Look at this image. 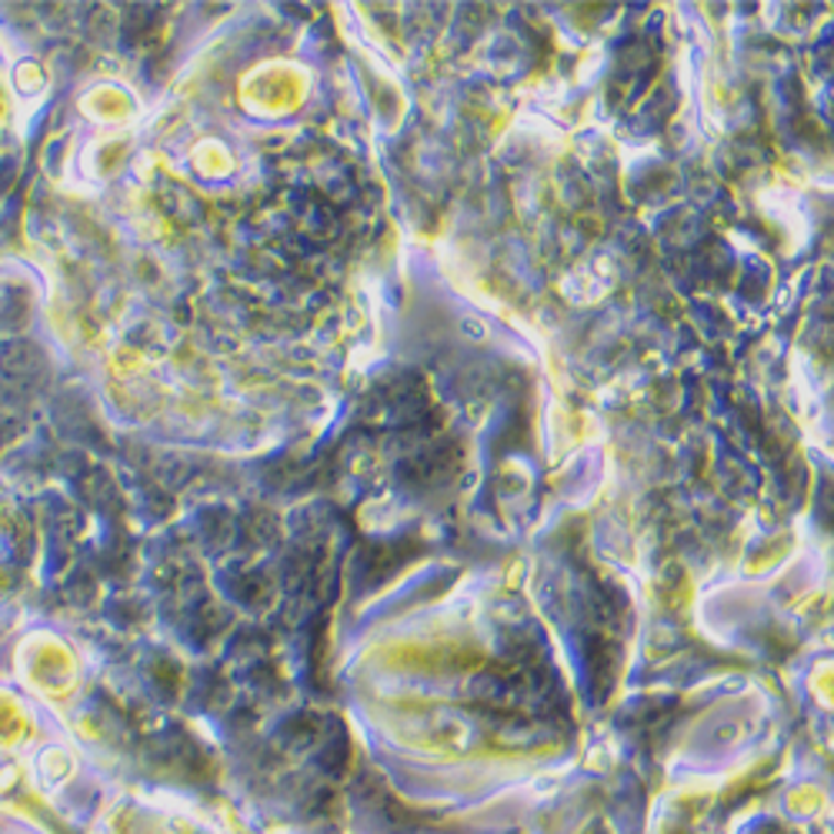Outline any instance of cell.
<instances>
[{
    "label": "cell",
    "mask_w": 834,
    "mask_h": 834,
    "mask_svg": "<svg viewBox=\"0 0 834 834\" xmlns=\"http://www.w3.org/2000/svg\"><path fill=\"white\" fill-rule=\"evenodd\" d=\"M28 317V301L21 291H0V327L4 331H14L21 327Z\"/></svg>",
    "instance_id": "obj_2"
},
{
    "label": "cell",
    "mask_w": 834,
    "mask_h": 834,
    "mask_svg": "<svg viewBox=\"0 0 834 834\" xmlns=\"http://www.w3.org/2000/svg\"><path fill=\"white\" fill-rule=\"evenodd\" d=\"M47 371L44 354L34 340H4L0 344V378L11 384H37Z\"/></svg>",
    "instance_id": "obj_1"
}]
</instances>
